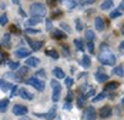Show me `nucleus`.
Listing matches in <instances>:
<instances>
[{"mask_svg":"<svg viewBox=\"0 0 124 120\" xmlns=\"http://www.w3.org/2000/svg\"><path fill=\"white\" fill-rule=\"evenodd\" d=\"M99 60H100V63H103L104 66H114L116 56H114V53L111 51V49L108 47V44H101Z\"/></svg>","mask_w":124,"mask_h":120,"instance_id":"1","label":"nucleus"},{"mask_svg":"<svg viewBox=\"0 0 124 120\" xmlns=\"http://www.w3.org/2000/svg\"><path fill=\"white\" fill-rule=\"evenodd\" d=\"M30 13L33 16H37V17H43L46 14V6L43 3H33L30 6Z\"/></svg>","mask_w":124,"mask_h":120,"instance_id":"2","label":"nucleus"},{"mask_svg":"<svg viewBox=\"0 0 124 120\" xmlns=\"http://www.w3.org/2000/svg\"><path fill=\"white\" fill-rule=\"evenodd\" d=\"M26 83L30 84V86H33L36 90L39 92H43L44 90V83H43V80H40L39 77H30V79H27L26 80Z\"/></svg>","mask_w":124,"mask_h":120,"instance_id":"3","label":"nucleus"},{"mask_svg":"<svg viewBox=\"0 0 124 120\" xmlns=\"http://www.w3.org/2000/svg\"><path fill=\"white\" fill-rule=\"evenodd\" d=\"M51 87H53V102L57 103V100L60 99V92H62V86L57 80H51Z\"/></svg>","mask_w":124,"mask_h":120,"instance_id":"4","label":"nucleus"},{"mask_svg":"<svg viewBox=\"0 0 124 120\" xmlns=\"http://www.w3.org/2000/svg\"><path fill=\"white\" fill-rule=\"evenodd\" d=\"M83 117H84V120H96V117H97V113H96V109L94 107H86V110H84V114H83Z\"/></svg>","mask_w":124,"mask_h":120,"instance_id":"5","label":"nucleus"},{"mask_svg":"<svg viewBox=\"0 0 124 120\" xmlns=\"http://www.w3.org/2000/svg\"><path fill=\"white\" fill-rule=\"evenodd\" d=\"M13 113L16 116H24L26 113H27V107L23 106V104H14L13 106Z\"/></svg>","mask_w":124,"mask_h":120,"instance_id":"6","label":"nucleus"},{"mask_svg":"<svg viewBox=\"0 0 124 120\" xmlns=\"http://www.w3.org/2000/svg\"><path fill=\"white\" fill-rule=\"evenodd\" d=\"M96 80H97L99 83H106V82L108 80V74H106L101 69H99L97 73H96Z\"/></svg>","mask_w":124,"mask_h":120,"instance_id":"7","label":"nucleus"},{"mask_svg":"<svg viewBox=\"0 0 124 120\" xmlns=\"http://www.w3.org/2000/svg\"><path fill=\"white\" fill-rule=\"evenodd\" d=\"M113 114V109L110 106H103V107L100 109V116L103 117V119H107V117H110Z\"/></svg>","mask_w":124,"mask_h":120,"instance_id":"8","label":"nucleus"},{"mask_svg":"<svg viewBox=\"0 0 124 120\" xmlns=\"http://www.w3.org/2000/svg\"><path fill=\"white\" fill-rule=\"evenodd\" d=\"M94 26H96V29H97L99 32H103V30L106 29V22H104V19H103V17H96Z\"/></svg>","mask_w":124,"mask_h":120,"instance_id":"9","label":"nucleus"},{"mask_svg":"<svg viewBox=\"0 0 124 120\" xmlns=\"http://www.w3.org/2000/svg\"><path fill=\"white\" fill-rule=\"evenodd\" d=\"M36 116H37V117H44V119H47V120H53L54 117H56V107H51L50 111L46 113V114H40V113H37Z\"/></svg>","mask_w":124,"mask_h":120,"instance_id":"10","label":"nucleus"},{"mask_svg":"<svg viewBox=\"0 0 124 120\" xmlns=\"http://www.w3.org/2000/svg\"><path fill=\"white\" fill-rule=\"evenodd\" d=\"M16 57H29L30 56V50L29 49H26V47H22V49H19V50H16Z\"/></svg>","mask_w":124,"mask_h":120,"instance_id":"11","label":"nucleus"},{"mask_svg":"<svg viewBox=\"0 0 124 120\" xmlns=\"http://www.w3.org/2000/svg\"><path fill=\"white\" fill-rule=\"evenodd\" d=\"M39 64H40V60L37 57H27V60H26L27 67H37Z\"/></svg>","mask_w":124,"mask_h":120,"instance_id":"12","label":"nucleus"},{"mask_svg":"<svg viewBox=\"0 0 124 120\" xmlns=\"http://www.w3.org/2000/svg\"><path fill=\"white\" fill-rule=\"evenodd\" d=\"M60 1H62V4L67 9V10H73L76 6H77L76 0H60Z\"/></svg>","mask_w":124,"mask_h":120,"instance_id":"13","label":"nucleus"},{"mask_svg":"<svg viewBox=\"0 0 124 120\" xmlns=\"http://www.w3.org/2000/svg\"><path fill=\"white\" fill-rule=\"evenodd\" d=\"M51 37H53V39H57V40H64V39L67 37V34L63 33L62 30H53V32H51Z\"/></svg>","mask_w":124,"mask_h":120,"instance_id":"14","label":"nucleus"},{"mask_svg":"<svg viewBox=\"0 0 124 120\" xmlns=\"http://www.w3.org/2000/svg\"><path fill=\"white\" fill-rule=\"evenodd\" d=\"M118 86H120V84H118V82H110V83H107L106 86H104V92H106V93L113 92V90H116Z\"/></svg>","mask_w":124,"mask_h":120,"instance_id":"15","label":"nucleus"},{"mask_svg":"<svg viewBox=\"0 0 124 120\" xmlns=\"http://www.w3.org/2000/svg\"><path fill=\"white\" fill-rule=\"evenodd\" d=\"M19 96L22 97V99H26V100H31L33 99V94L30 92H27L26 89H20L19 90Z\"/></svg>","mask_w":124,"mask_h":120,"instance_id":"16","label":"nucleus"},{"mask_svg":"<svg viewBox=\"0 0 124 120\" xmlns=\"http://www.w3.org/2000/svg\"><path fill=\"white\" fill-rule=\"evenodd\" d=\"M27 40H29V43L31 44V49H33L34 51L40 50V49H41V46H43V42H33V40H30V39H27Z\"/></svg>","mask_w":124,"mask_h":120,"instance_id":"17","label":"nucleus"},{"mask_svg":"<svg viewBox=\"0 0 124 120\" xmlns=\"http://www.w3.org/2000/svg\"><path fill=\"white\" fill-rule=\"evenodd\" d=\"M53 74H54L57 79H64V77H66L64 72H63L60 67H54V69H53Z\"/></svg>","mask_w":124,"mask_h":120,"instance_id":"18","label":"nucleus"},{"mask_svg":"<svg viewBox=\"0 0 124 120\" xmlns=\"http://www.w3.org/2000/svg\"><path fill=\"white\" fill-rule=\"evenodd\" d=\"M1 46H4V47H10V46H12V43H10V34H9V33H6V34L3 36Z\"/></svg>","mask_w":124,"mask_h":120,"instance_id":"19","label":"nucleus"},{"mask_svg":"<svg viewBox=\"0 0 124 120\" xmlns=\"http://www.w3.org/2000/svg\"><path fill=\"white\" fill-rule=\"evenodd\" d=\"M7 107H9V99H1L0 100V111L4 113L7 110Z\"/></svg>","mask_w":124,"mask_h":120,"instance_id":"20","label":"nucleus"},{"mask_svg":"<svg viewBox=\"0 0 124 120\" xmlns=\"http://www.w3.org/2000/svg\"><path fill=\"white\" fill-rule=\"evenodd\" d=\"M41 22V17H37V16H33L31 19H29L27 20V26H36Z\"/></svg>","mask_w":124,"mask_h":120,"instance_id":"21","label":"nucleus"},{"mask_svg":"<svg viewBox=\"0 0 124 120\" xmlns=\"http://www.w3.org/2000/svg\"><path fill=\"white\" fill-rule=\"evenodd\" d=\"M113 74H116V76H124V67L120 64V66H116L114 69H113Z\"/></svg>","mask_w":124,"mask_h":120,"instance_id":"22","label":"nucleus"},{"mask_svg":"<svg viewBox=\"0 0 124 120\" xmlns=\"http://www.w3.org/2000/svg\"><path fill=\"white\" fill-rule=\"evenodd\" d=\"M13 84L7 83V82H4V80H0V89L3 90V92H9L10 89H12Z\"/></svg>","mask_w":124,"mask_h":120,"instance_id":"23","label":"nucleus"},{"mask_svg":"<svg viewBox=\"0 0 124 120\" xmlns=\"http://www.w3.org/2000/svg\"><path fill=\"white\" fill-rule=\"evenodd\" d=\"M81 66L84 67V69H88L90 66H91V60L88 56H83V59H81Z\"/></svg>","mask_w":124,"mask_h":120,"instance_id":"24","label":"nucleus"},{"mask_svg":"<svg viewBox=\"0 0 124 120\" xmlns=\"http://www.w3.org/2000/svg\"><path fill=\"white\" fill-rule=\"evenodd\" d=\"M111 6H113V0H104L100 7H101V10H108Z\"/></svg>","mask_w":124,"mask_h":120,"instance_id":"25","label":"nucleus"},{"mask_svg":"<svg viewBox=\"0 0 124 120\" xmlns=\"http://www.w3.org/2000/svg\"><path fill=\"white\" fill-rule=\"evenodd\" d=\"M46 54H47V56H50L51 59H59V53H57L56 50H53V49L46 50Z\"/></svg>","mask_w":124,"mask_h":120,"instance_id":"26","label":"nucleus"},{"mask_svg":"<svg viewBox=\"0 0 124 120\" xmlns=\"http://www.w3.org/2000/svg\"><path fill=\"white\" fill-rule=\"evenodd\" d=\"M86 96L84 94H81V96H78V99H77V106L78 107H84V104H86Z\"/></svg>","mask_w":124,"mask_h":120,"instance_id":"27","label":"nucleus"},{"mask_svg":"<svg viewBox=\"0 0 124 120\" xmlns=\"http://www.w3.org/2000/svg\"><path fill=\"white\" fill-rule=\"evenodd\" d=\"M74 44H76V47L80 51L84 50V43H83V40H80V39H74Z\"/></svg>","mask_w":124,"mask_h":120,"instance_id":"28","label":"nucleus"},{"mask_svg":"<svg viewBox=\"0 0 124 120\" xmlns=\"http://www.w3.org/2000/svg\"><path fill=\"white\" fill-rule=\"evenodd\" d=\"M94 94H96V90H94V87H87V92L84 93L86 99H88V97H93Z\"/></svg>","mask_w":124,"mask_h":120,"instance_id":"29","label":"nucleus"},{"mask_svg":"<svg viewBox=\"0 0 124 120\" xmlns=\"http://www.w3.org/2000/svg\"><path fill=\"white\" fill-rule=\"evenodd\" d=\"M86 39L88 40V42H93V40H94V32L86 30Z\"/></svg>","mask_w":124,"mask_h":120,"instance_id":"30","label":"nucleus"},{"mask_svg":"<svg viewBox=\"0 0 124 120\" xmlns=\"http://www.w3.org/2000/svg\"><path fill=\"white\" fill-rule=\"evenodd\" d=\"M106 96H107V93H106V92H103V93H100V94H97V96L94 97V99H93V102H100V100H103Z\"/></svg>","mask_w":124,"mask_h":120,"instance_id":"31","label":"nucleus"},{"mask_svg":"<svg viewBox=\"0 0 124 120\" xmlns=\"http://www.w3.org/2000/svg\"><path fill=\"white\" fill-rule=\"evenodd\" d=\"M7 24V14H1L0 16V26H6Z\"/></svg>","mask_w":124,"mask_h":120,"instance_id":"32","label":"nucleus"},{"mask_svg":"<svg viewBox=\"0 0 124 120\" xmlns=\"http://www.w3.org/2000/svg\"><path fill=\"white\" fill-rule=\"evenodd\" d=\"M121 16V12L120 10H113L111 13H110V17L111 19H117V17H120Z\"/></svg>","mask_w":124,"mask_h":120,"instance_id":"33","label":"nucleus"},{"mask_svg":"<svg viewBox=\"0 0 124 120\" xmlns=\"http://www.w3.org/2000/svg\"><path fill=\"white\" fill-rule=\"evenodd\" d=\"M76 30H77V32H81V30H83V23L80 22V19L76 20Z\"/></svg>","mask_w":124,"mask_h":120,"instance_id":"34","label":"nucleus"},{"mask_svg":"<svg viewBox=\"0 0 124 120\" xmlns=\"http://www.w3.org/2000/svg\"><path fill=\"white\" fill-rule=\"evenodd\" d=\"M9 67H10L12 70H16V69H19V67H20V64H19L17 61H10V63H9Z\"/></svg>","mask_w":124,"mask_h":120,"instance_id":"35","label":"nucleus"},{"mask_svg":"<svg viewBox=\"0 0 124 120\" xmlns=\"http://www.w3.org/2000/svg\"><path fill=\"white\" fill-rule=\"evenodd\" d=\"M64 83H66V86H67V87H71V86H73V83H74V80H73L71 77H66Z\"/></svg>","mask_w":124,"mask_h":120,"instance_id":"36","label":"nucleus"},{"mask_svg":"<svg viewBox=\"0 0 124 120\" xmlns=\"http://www.w3.org/2000/svg\"><path fill=\"white\" fill-rule=\"evenodd\" d=\"M10 32L14 33V34H20V33H22V32H20V29H19L17 26H12V27H10Z\"/></svg>","mask_w":124,"mask_h":120,"instance_id":"37","label":"nucleus"},{"mask_svg":"<svg viewBox=\"0 0 124 120\" xmlns=\"http://www.w3.org/2000/svg\"><path fill=\"white\" fill-rule=\"evenodd\" d=\"M87 49H88V51L93 54V53H94V43H93V42H88V43H87Z\"/></svg>","mask_w":124,"mask_h":120,"instance_id":"38","label":"nucleus"},{"mask_svg":"<svg viewBox=\"0 0 124 120\" xmlns=\"http://www.w3.org/2000/svg\"><path fill=\"white\" fill-rule=\"evenodd\" d=\"M26 33H29V34H37V33H40V30H37V29H26Z\"/></svg>","mask_w":124,"mask_h":120,"instance_id":"39","label":"nucleus"},{"mask_svg":"<svg viewBox=\"0 0 124 120\" xmlns=\"http://www.w3.org/2000/svg\"><path fill=\"white\" fill-rule=\"evenodd\" d=\"M6 57H7V56H6V53H4V51H3V50L0 49V64H1V63H3V61L6 60Z\"/></svg>","mask_w":124,"mask_h":120,"instance_id":"40","label":"nucleus"},{"mask_svg":"<svg viewBox=\"0 0 124 120\" xmlns=\"http://www.w3.org/2000/svg\"><path fill=\"white\" fill-rule=\"evenodd\" d=\"M10 90H12V92H10V93H12V97H14L16 94H17V86H12Z\"/></svg>","mask_w":124,"mask_h":120,"instance_id":"41","label":"nucleus"},{"mask_svg":"<svg viewBox=\"0 0 124 120\" xmlns=\"http://www.w3.org/2000/svg\"><path fill=\"white\" fill-rule=\"evenodd\" d=\"M71 100H73V92H69L67 93V97H66V102H70L71 103Z\"/></svg>","mask_w":124,"mask_h":120,"instance_id":"42","label":"nucleus"},{"mask_svg":"<svg viewBox=\"0 0 124 120\" xmlns=\"http://www.w3.org/2000/svg\"><path fill=\"white\" fill-rule=\"evenodd\" d=\"M37 77H46V72H44V70H39L37 72Z\"/></svg>","mask_w":124,"mask_h":120,"instance_id":"43","label":"nucleus"},{"mask_svg":"<svg viewBox=\"0 0 124 120\" xmlns=\"http://www.w3.org/2000/svg\"><path fill=\"white\" fill-rule=\"evenodd\" d=\"M94 1H96V0H84V1H81L80 4H81V6H83V4H91V3H94Z\"/></svg>","mask_w":124,"mask_h":120,"instance_id":"44","label":"nucleus"},{"mask_svg":"<svg viewBox=\"0 0 124 120\" xmlns=\"http://www.w3.org/2000/svg\"><path fill=\"white\" fill-rule=\"evenodd\" d=\"M59 16H62V12H60V10H57V12L53 13V19H56V17H59Z\"/></svg>","mask_w":124,"mask_h":120,"instance_id":"45","label":"nucleus"},{"mask_svg":"<svg viewBox=\"0 0 124 120\" xmlns=\"http://www.w3.org/2000/svg\"><path fill=\"white\" fill-rule=\"evenodd\" d=\"M60 26H62L63 29H64V30H66V32H70V27H69V26H67V24L66 23H62L60 24Z\"/></svg>","mask_w":124,"mask_h":120,"instance_id":"46","label":"nucleus"},{"mask_svg":"<svg viewBox=\"0 0 124 120\" xmlns=\"http://www.w3.org/2000/svg\"><path fill=\"white\" fill-rule=\"evenodd\" d=\"M47 3H49V6H56L57 0H47Z\"/></svg>","mask_w":124,"mask_h":120,"instance_id":"47","label":"nucleus"},{"mask_svg":"<svg viewBox=\"0 0 124 120\" xmlns=\"http://www.w3.org/2000/svg\"><path fill=\"white\" fill-rule=\"evenodd\" d=\"M64 109H66V110H70V109H71V104H70V102H66V104H64Z\"/></svg>","mask_w":124,"mask_h":120,"instance_id":"48","label":"nucleus"},{"mask_svg":"<svg viewBox=\"0 0 124 120\" xmlns=\"http://www.w3.org/2000/svg\"><path fill=\"white\" fill-rule=\"evenodd\" d=\"M118 10H120L121 13H124V0L120 3V9H118Z\"/></svg>","mask_w":124,"mask_h":120,"instance_id":"49","label":"nucleus"},{"mask_svg":"<svg viewBox=\"0 0 124 120\" xmlns=\"http://www.w3.org/2000/svg\"><path fill=\"white\" fill-rule=\"evenodd\" d=\"M46 26H47V29H51V22H50V20H46Z\"/></svg>","mask_w":124,"mask_h":120,"instance_id":"50","label":"nucleus"},{"mask_svg":"<svg viewBox=\"0 0 124 120\" xmlns=\"http://www.w3.org/2000/svg\"><path fill=\"white\" fill-rule=\"evenodd\" d=\"M19 13H20V16H23V17H26V13L23 9H19Z\"/></svg>","mask_w":124,"mask_h":120,"instance_id":"51","label":"nucleus"},{"mask_svg":"<svg viewBox=\"0 0 124 120\" xmlns=\"http://www.w3.org/2000/svg\"><path fill=\"white\" fill-rule=\"evenodd\" d=\"M120 50H124V40L120 43Z\"/></svg>","mask_w":124,"mask_h":120,"instance_id":"52","label":"nucleus"},{"mask_svg":"<svg viewBox=\"0 0 124 120\" xmlns=\"http://www.w3.org/2000/svg\"><path fill=\"white\" fill-rule=\"evenodd\" d=\"M20 120H30V119H29V117H24V116H23V117H22Z\"/></svg>","mask_w":124,"mask_h":120,"instance_id":"53","label":"nucleus"},{"mask_svg":"<svg viewBox=\"0 0 124 120\" xmlns=\"http://www.w3.org/2000/svg\"><path fill=\"white\" fill-rule=\"evenodd\" d=\"M13 3H14V4H19V0H13Z\"/></svg>","mask_w":124,"mask_h":120,"instance_id":"54","label":"nucleus"},{"mask_svg":"<svg viewBox=\"0 0 124 120\" xmlns=\"http://www.w3.org/2000/svg\"><path fill=\"white\" fill-rule=\"evenodd\" d=\"M121 33H123V34H124V26H123V29H121Z\"/></svg>","mask_w":124,"mask_h":120,"instance_id":"55","label":"nucleus"},{"mask_svg":"<svg viewBox=\"0 0 124 120\" xmlns=\"http://www.w3.org/2000/svg\"><path fill=\"white\" fill-rule=\"evenodd\" d=\"M121 103H123V106H124V99H123V100H121Z\"/></svg>","mask_w":124,"mask_h":120,"instance_id":"56","label":"nucleus"}]
</instances>
